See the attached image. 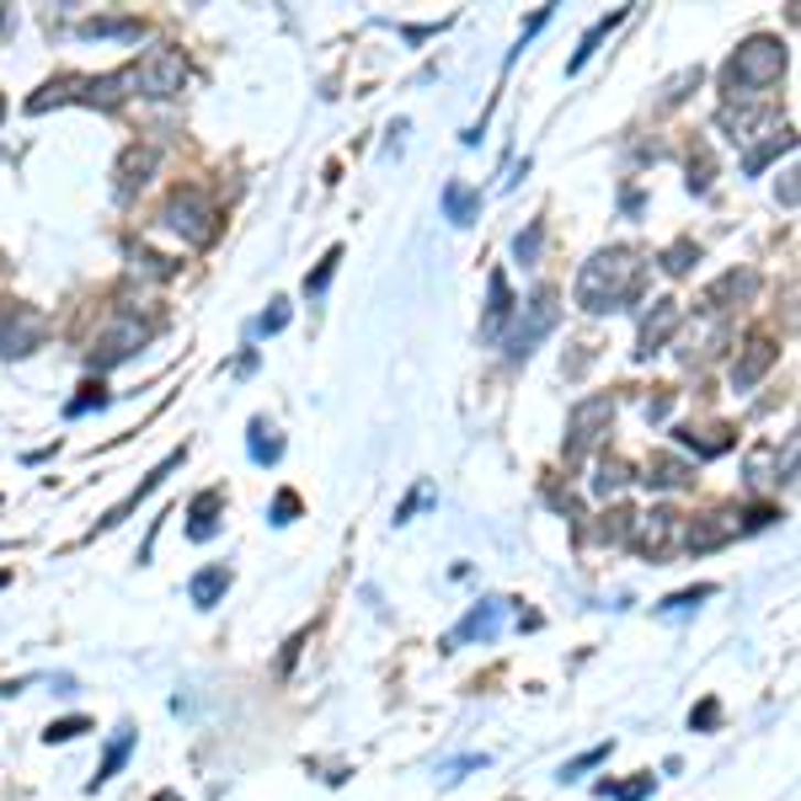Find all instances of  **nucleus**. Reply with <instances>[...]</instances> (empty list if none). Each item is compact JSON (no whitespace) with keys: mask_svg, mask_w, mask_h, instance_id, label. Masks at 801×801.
Instances as JSON below:
<instances>
[{"mask_svg":"<svg viewBox=\"0 0 801 801\" xmlns=\"http://www.w3.org/2000/svg\"><path fill=\"white\" fill-rule=\"evenodd\" d=\"M636 294H641V257L630 246L598 251L593 262H583V273H577V305L588 315L626 311Z\"/></svg>","mask_w":801,"mask_h":801,"instance_id":"obj_1","label":"nucleus"},{"mask_svg":"<svg viewBox=\"0 0 801 801\" xmlns=\"http://www.w3.org/2000/svg\"><path fill=\"white\" fill-rule=\"evenodd\" d=\"M780 75H786V43L780 37H748L727 59V97L732 102H748L765 86H775Z\"/></svg>","mask_w":801,"mask_h":801,"instance_id":"obj_2","label":"nucleus"},{"mask_svg":"<svg viewBox=\"0 0 801 801\" xmlns=\"http://www.w3.org/2000/svg\"><path fill=\"white\" fill-rule=\"evenodd\" d=\"M150 337H155V321H140L134 311H118L107 321V332L97 337V348H91V369H112V364L134 358Z\"/></svg>","mask_w":801,"mask_h":801,"instance_id":"obj_3","label":"nucleus"},{"mask_svg":"<svg viewBox=\"0 0 801 801\" xmlns=\"http://www.w3.org/2000/svg\"><path fill=\"white\" fill-rule=\"evenodd\" d=\"M166 225H172L176 236L187 246H209L219 236V219H214V204L204 193H193V187H176L172 198H166V214H161Z\"/></svg>","mask_w":801,"mask_h":801,"instance_id":"obj_4","label":"nucleus"},{"mask_svg":"<svg viewBox=\"0 0 801 801\" xmlns=\"http://www.w3.org/2000/svg\"><path fill=\"white\" fill-rule=\"evenodd\" d=\"M129 75H134V86H140L144 97H176L182 80H187V59L176 48H150Z\"/></svg>","mask_w":801,"mask_h":801,"instance_id":"obj_5","label":"nucleus"},{"mask_svg":"<svg viewBox=\"0 0 801 801\" xmlns=\"http://www.w3.org/2000/svg\"><path fill=\"white\" fill-rule=\"evenodd\" d=\"M609 418H615V396H588V401H577L572 407V418H566V454L577 459V454H588L604 433H609Z\"/></svg>","mask_w":801,"mask_h":801,"instance_id":"obj_6","label":"nucleus"},{"mask_svg":"<svg viewBox=\"0 0 801 801\" xmlns=\"http://www.w3.org/2000/svg\"><path fill=\"white\" fill-rule=\"evenodd\" d=\"M551 326H556V289H534V300L523 305L519 332L508 337V358H513V364H519V358H529V353H534V343H540Z\"/></svg>","mask_w":801,"mask_h":801,"instance_id":"obj_7","label":"nucleus"},{"mask_svg":"<svg viewBox=\"0 0 801 801\" xmlns=\"http://www.w3.org/2000/svg\"><path fill=\"white\" fill-rule=\"evenodd\" d=\"M679 534H684V523L679 513H668V508H652V513H636L630 519V545L641 551V556H668L673 545H679Z\"/></svg>","mask_w":801,"mask_h":801,"instance_id":"obj_8","label":"nucleus"},{"mask_svg":"<svg viewBox=\"0 0 801 801\" xmlns=\"http://www.w3.org/2000/svg\"><path fill=\"white\" fill-rule=\"evenodd\" d=\"M37 337H43V315L22 311V305H0V353H6V358L33 353Z\"/></svg>","mask_w":801,"mask_h":801,"instance_id":"obj_9","label":"nucleus"},{"mask_svg":"<svg viewBox=\"0 0 801 801\" xmlns=\"http://www.w3.org/2000/svg\"><path fill=\"white\" fill-rule=\"evenodd\" d=\"M684 321V311H679V300H652V315L641 321V337H636V358H652V353L673 337V326Z\"/></svg>","mask_w":801,"mask_h":801,"instance_id":"obj_10","label":"nucleus"},{"mask_svg":"<svg viewBox=\"0 0 801 801\" xmlns=\"http://www.w3.org/2000/svg\"><path fill=\"white\" fill-rule=\"evenodd\" d=\"M508 315H513V289H508V273L491 268L487 279V315H481V343H497L508 332Z\"/></svg>","mask_w":801,"mask_h":801,"instance_id":"obj_11","label":"nucleus"},{"mask_svg":"<svg viewBox=\"0 0 801 801\" xmlns=\"http://www.w3.org/2000/svg\"><path fill=\"white\" fill-rule=\"evenodd\" d=\"M754 289H759V279H754L748 268H743V273L732 268V273H722V279H716L711 289H705L700 311H705V315H722V311H732V305H743V300H748Z\"/></svg>","mask_w":801,"mask_h":801,"instance_id":"obj_12","label":"nucleus"},{"mask_svg":"<svg viewBox=\"0 0 801 801\" xmlns=\"http://www.w3.org/2000/svg\"><path fill=\"white\" fill-rule=\"evenodd\" d=\"M497 626H502V598H487V604H476V609L454 626L450 647H459V641H491V636H497Z\"/></svg>","mask_w":801,"mask_h":801,"instance_id":"obj_13","label":"nucleus"},{"mask_svg":"<svg viewBox=\"0 0 801 801\" xmlns=\"http://www.w3.org/2000/svg\"><path fill=\"white\" fill-rule=\"evenodd\" d=\"M225 588H230V566H204V572L187 583V598H193L198 609H214V604L225 598Z\"/></svg>","mask_w":801,"mask_h":801,"instance_id":"obj_14","label":"nucleus"},{"mask_svg":"<svg viewBox=\"0 0 801 801\" xmlns=\"http://www.w3.org/2000/svg\"><path fill=\"white\" fill-rule=\"evenodd\" d=\"M769 364H775V343H769V337H759V343H748V353H743V364L732 369V385H737V390H748V385L759 380V375H765Z\"/></svg>","mask_w":801,"mask_h":801,"instance_id":"obj_15","label":"nucleus"},{"mask_svg":"<svg viewBox=\"0 0 801 801\" xmlns=\"http://www.w3.org/2000/svg\"><path fill=\"white\" fill-rule=\"evenodd\" d=\"M620 22H626V11H609V17H598V22H593L588 33H583V43H577V54L566 59V71H572V75L583 71V65L593 59V54H598V43L609 37V28H620Z\"/></svg>","mask_w":801,"mask_h":801,"instance_id":"obj_16","label":"nucleus"},{"mask_svg":"<svg viewBox=\"0 0 801 801\" xmlns=\"http://www.w3.org/2000/svg\"><path fill=\"white\" fill-rule=\"evenodd\" d=\"M444 214H450L454 225H470L481 214V193L465 187V182H444Z\"/></svg>","mask_w":801,"mask_h":801,"instance_id":"obj_17","label":"nucleus"},{"mask_svg":"<svg viewBox=\"0 0 801 801\" xmlns=\"http://www.w3.org/2000/svg\"><path fill=\"white\" fill-rule=\"evenodd\" d=\"M791 144H797V134H791V129H775V134H769L765 144H754V150L743 155V172H748V176H759V172L769 166V161H775V155H786Z\"/></svg>","mask_w":801,"mask_h":801,"instance_id":"obj_18","label":"nucleus"},{"mask_svg":"<svg viewBox=\"0 0 801 801\" xmlns=\"http://www.w3.org/2000/svg\"><path fill=\"white\" fill-rule=\"evenodd\" d=\"M129 754H134V732L118 727V732H112V743H107V759H102V769H97V780H91V791H97V786H107L118 769L129 765Z\"/></svg>","mask_w":801,"mask_h":801,"instance_id":"obj_19","label":"nucleus"},{"mask_svg":"<svg viewBox=\"0 0 801 801\" xmlns=\"http://www.w3.org/2000/svg\"><path fill=\"white\" fill-rule=\"evenodd\" d=\"M150 166H155V150H129L123 166H118V193L129 198L134 187H144V182H150Z\"/></svg>","mask_w":801,"mask_h":801,"instance_id":"obj_20","label":"nucleus"},{"mask_svg":"<svg viewBox=\"0 0 801 801\" xmlns=\"http://www.w3.org/2000/svg\"><path fill=\"white\" fill-rule=\"evenodd\" d=\"M214 529H219V491H198V497H193V523H187V534H193V540H214Z\"/></svg>","mask_w":801,"mask_h":801,"instance_id":"obj_21","label":"nucleus"},{"mask_svg":"<svg viewBox=\"0 0 801 801\" xmlns=\"http://www.w3.org/2000/svg\"><path fill=\"white\" fill-rule=\"evenodd\" d=\"M647 481H652V487H684V481H690V465H684L679 454H652Z\"/></svg>","mask_w":801,"mask_h":801,"instance_id":"obj_22","label":"nucleus"},{"mask_svg":"<svg viewBox=\"0 0 801 801\" xmlns=\"http://www.w3.org/2000/svg\"><path fill=\"white\" fill-rule=\"evenodd\" d=\"M246 450H251V459H257V465H273V459L283 454V439H273V427L257 418V422H251V439H246Z\"/></svg>","mask_w":801,"mask_h":801,"instance_id":"obj_23","label":"nucleus"},{"mask_svg":"<svg viewBox=\"0 0 801 801\" xmlns=\"http://www.w3.org/2000/svg\"><path fill=\"white\" fill-rule=\"evenodd\" d=\"M134 33H140L134 17H91V22H80V37H134Z\"/></svg>","mask_w":801,"mask_h":801,"instance_id":"obj_24","label":"nucleus"},{"mask_svg":"<svg viewBox=\"0 0 801 801\" xmlns=\"http://www.w3.org/2000/svg\"><path fill=\"white\" fill-rule=\"evenodd\" d=\"M711 593H716L711 583H700V588L673 593V598H662V604H658V615H662V620H673V615H690V609H700V604H705Z\"/></svg>","mask_w":801,"mask_h":801,"instance_id":"obj_25","label":"nucleus"},{"mask_svg":"<svg viewBox=\"0 0 801 801\" xmlns=\"http://www.w3.org/2000/svg\"><path fill=\"white\" fill-rule=\"evenodd\" d=\"M337 262H343V246H332V251L315 262V273L305 279V294H326V283L337 279Z\"/></svg>","mask_w":801,"mask_h":801,"instance_id":"obj_26","label":"nucleus"},{"mask_svg":"<svg viewBox=\"0 0 801 801\" xmlns=\"http://www.w3.org/2000/svg\"><path fill=\"white\" fill-rule=\"evenodd\" d=\"M690 262H700L695 241H673L668 251H662V268H668V273H690Z\"/></svg>","mask_w":801,"mask_h":801,"instance_id":"obj_27","label":"nucleus"},{"mask_svg":"<svg viewBox=\"0 0 801 801\" xmlns=\"http://www.w3.org/2000/svg\"><path fill=\"white\" fill-rule=\"evenodd\" d=\"M604 797H615V801H641V797H652V775H636V780H626V786H598Z\"/></svg>","mask_w":801,"mask_h":801,"instance_id":"obj_28","label":"nucleus"},{"mask_svg":"<svg viewBox=\"0 0 801 801\" xmlns=\"http://www.w3.org/2000/svg\"><path fill=\"white\" fill-rule=\"evenodd\" d=\"M540 241H545V225L534 219L529 230H519V236H513V257H519V262H534V257H540Z\"/></svg>","mask_w":801,"mask_h":801,"instance_id":"obj_29","label":"nucleus"},{"mask_svg":"<svg viewBox=\"0 0 801 801\" xmlns=\"http://www.w3.org/2000/svg\"><path fill=\"white\" fill-rule=\"evenodd\" d=\"M91 407H107V390H102V385H80V396H75L71 407H65V418H86Z\"/></svg>","mask_w":801,"mask_h":801,"instance_id":"obj_30","label":"nucleus"},{"mask_svg":"<svg viewBox=\"0 0 801 801\" xmlns=\"http://www.w3.org/2000/svg\"><path fill=\"white\" fill-rule=\"evenodd\" d=\"M604 759H609V743H598V748H588V754H577V759H572V765L561 769V780H577V775H583V769L604 765Z\"/></svg>","mask_w":801,"mask_h":801,"instance_id":"obj_31","label":"nucleus"},{"mask_svg":"<svg viewBox=\"0 0 801 801\" xmlns=\"http://www.w3.org/2000/svg\"><path fill=\"white\" fill-rule=\"evenodd\" d=\"M620 487H626V465H620V459H609V465L598 470L593 491H598V497H609V491H620Z\"/></svg>","mask_w":801,"mask_h":801,"instance_id":"obj_32","label":"nucleus"},{"mask_svg":"<svg viewBox=\"0 0 801 801\" xmlns=\"http://www.w3.org/2000/svg\"><path fill=\"white\" fill-rule=\"evenodd\" d=\"M294 513H300V497H294V491H279V497H273V508H268V523H294Z\"/></svg>","mask_w":801,"mask_h":801,"instance_id":"obj_33","label":"nucleus"},{"mask_svg":"<svg viewBox=\"0 0 801 801\" xmlns=\"http://www.w3.org/2000/svg\"><path fill=\"white\" fill-rule=\"evenodd\" d=\"M80 732H91L80 716H65V722H48V732H43V743H71V737H80Z\"/></svg>","mask_w":801,"mask_h":801,"instance_id":"obj_34","label":"nucleus"},{"mask_svg":"<svg viewBox=\"0 0 801 801\" xmlns=\"http://www.w3.org/2000/svg\"><path fill=\"white\" fill-rule=\"evenodd\" d=\"M283 326H289V305H283V300L268 315H257V337H273V332H283Z\"/></svg>","mask_w":801,"mask_h":801,"instance_id":"obj_35","label":"nucleus"},{"mask_svg":"<svg viewBox=\"0 0 801 801\" xmlns=\"http://www.w3.org/2000/svg\"><path fill=\"white\" fill-rule=\"evenodd\" d=\"M716 722H722V705H716V700H700V711L690 716V727H695V732H711Z\"/></svg>","mask_w":801,"mask_h":801,"instance_id":"obj_36","label":"nucleus"},{"mask_svg":"<svg viewBox=\"0 0 801 801\" xmlns=\"http://www.w3.org/2000/svg\"><path fill=\"white\" fill-rule=\"evenodd\" d=\"M422 502H433V487H427V481H422L418 491H412V497H407V502H401V508H396V523H407L412 519V513H418Z\"/></svg>","mask_w":801,"mask_h":801,"instance_id":"obj_37","label":"nucleus"},{"mask_svg":"<svg viewBox=\"0 0 801 801\" xmlns=\"http://www.w3.org/2000/svg\"><path fill=\"white\" fill-rule=\"evenodd\" d=\"M684 86H700V71L673 75V80H668V91H662V102H679V97H684Z\"/></svg>","mask_w":801,"mask_h":801,"instance_id":"obj_38","label":"nucleus"},{"mask_svg":"<svg viewBox=\"0 0 801 801\" xmlns=\"http://www.w3.org/2000/svg\"><path fill=\"white\" fill-rule=\"evenodd\" d=\"M780 198H786V209H797V172H786V182H780Z\"/></svg>","mask_w":801,"mask_h":801,"instance_id":"obj_39","label":"nucleus"},{"mask_svg":"<svg viewBox=\"0 0 801 801\" xmlns=\"http://www.w3.org/2000/svg\"><path fill=\"white\" fill-rule=\"evenodd\" d=\"M155 801H176V797H172V791H161V797H155Z\"/></svg>","mask_w":801,"mask_h":801,"instance_id":"obj_40","label":"nucleus"},{"mask_svg":"<svg viewBox=\"0 0 801 801\" xmlns=\"http://www.w3.org/2000/svg\"><path fill=\"white\" fill-rule=\"evenodd\" d=\"M6 583H11V572H0V588H6Z\"/></svg>","mask_w":801,"mask_h":801,"instance_id":"obj_41","label":"nucleus"}]
</instances>
